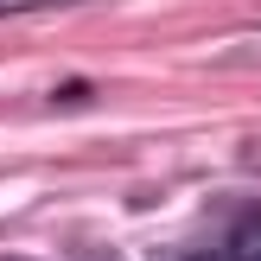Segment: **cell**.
Masks as SVG:
<instances>
[{"instance_id":"1","label":"cell","mask_w":261,"mask_h":261,"mask_svg":"<svg viewBox=\"0 0 261 261\" xmlns=\"http://www.w3.org/2000/svg\"><path fill=\"white\" fill-rule=\"evenodd\" d=\"M45 7H83V0H0V13H45Z\"/></svg>"},{"instance_id":"2","label":"cell","mask_w":261,"mask_h":261,"mask_svg":"<svg viewBox=\"0 0 261 261\" xmlns=\"http://www.w3.org/2000/svg\"><path fill=\"white\" fill-rule=\"evenodd\" d=\"M185 261H261V249H223V255H185Z\"/></svg>"},{"instance_id":"3","label":"cell","mask_w":261,"mask_h":261,"mask_svg":"<svg viewBox=\"0 0 261 261\" xmlns=\"http://www.w3.org/2000/svg\"><path fill=\"white\" fill-rule=\"evenodd\" d=\"M0 261H7V255H0Z\"/></svg>"}]
</instances>
